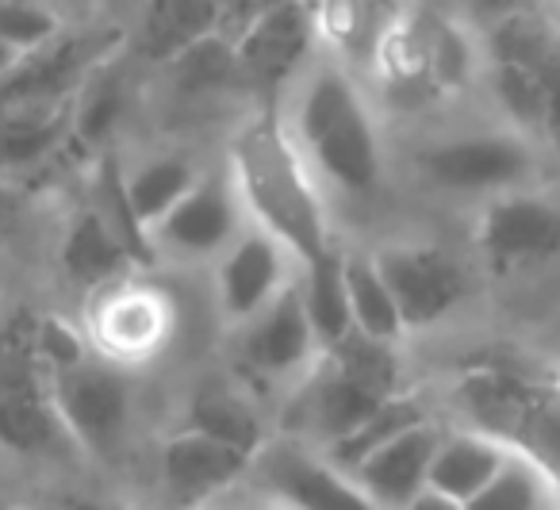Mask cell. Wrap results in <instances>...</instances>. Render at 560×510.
I'll return each instance as SVG.
<instances>
[{
    "label": "cell",
    "mask_w": 560,
    "mask_h": 510,
    "mask_svg": "<svg viewBox=\"0 0 560 510\" xmlns=\"http://www.w3.org/2000/svg\"><path fill=\"white\" fill-rule=\"evenodd\" d=\"M58 4H66V0H58Z\"/></svg>",
    "instance_id": "37"
},
{
    "label": "cell",
    "mask_w": 560,
    "mask_h": 510,
    "mask_svg": "<svg viewBox=\"0 0 560 510\" xmlns=\"http://www.w3.org/2000/svg\"><path fill=\"white\" fill-rule=\"evenodd\" d=\"M119 165H124L127 200H131L135 219L147 227V234L203 177V165L188 150H173V147L150 150V154L135 158V162L119 158Z\"/></svg>",
    "instance_id": "15"
},
{
    "label": "cell",
    "mask_w": 560,
    "mask_h": 510,
    "mask_svg": "<svg viewBox=\"0 0 560 510\" xmlns=\"http://www.w3.org/2000/svg\"><path fill=\"white\" fill-rule=\"evenodd\" d=\"M460 9H465L480 27H491V24H499V20L526 9V0H460Z\"/></svg>",
    "instance_id": "29"
},
{
    "label": "cell",
    "mask_w": 560,
    "mask_h": 510,
    "mask_svg": "<svg viewBox=\"0 0 560 510\" xmlns=\"http://www.w3.org/2000/svg\"><path fill=\"white\" fill-rule=\"evenodd\" d=\"M549 4H552V9H557V12H560V0H549Z\"/></svg>",
    "instance_id": "35"
},
{
    "label": "cell",
    "mask_w": 560,
    "mask_h": 510,
    "mask_svg": "<svg viewBox=\"0 0 560 510\" xmlns=\"http://www.w3.org/2000/svg\"><path fill=\"white\" fill-rule=\"evenodd\" d=\"M300 47H304V24H296L292 12H277V16H269L257 27L254 39H249V50L238 55V62L246 66V70L280 66V62H289V58H296Z\"/></svg>",
    "instance_id": "27"
},
{
    "label": "cell",
    "mask_w": 560,
    "mask_h": 510,
    "mask_svg": "<svg viewBox=\"0 0 560 510\" xmlns=\"http://www.w3.org/2000/svg\"><path fill=\"white\" fill-rule=\"evenodd\" d=\"M438 445H442V430L434 422H422L369 453L350 476L381 510H407L430 487V464Z\"/></svg>",
    "instance_id": "13"
},
{
    "label": "cell",
    "mask_w": 560,
    "mask_h": 510,
    "mask_svg": "<svg viewBox=\"0 0 560 510\" xmlns=\"http://www.w3.org/2000/svg\"><path fill=\"white\" fill-rule=\"evenodd\" d=\"M254 464V453L185 426L162 449V487L173 510H203Z\"/></svg>",
    "instance_id": "12"
},
{
    "label": "cell",
    "mask_w": 560,
    "mask_h": 510,
    "mask_svg": "<svg viewBox=\"0 0 560 510\" xmlns=\"http://www.w3.org/2000/svg\"><path fill=\"white\" fill-rule=\"evenodd\" d=\"M511 445L522 449L529 461L541 464L545 476L560 487V395L534 392V399H529Z\"/></svg>",
    "instance_id": "25"
},
{
    "label": "cell",
    "mask_w": 560,
    "mask_h": 510,
    "mask_svg": "<svg viewBox=\"0 0 560 510\" xmlns=\"http://www.w3.org/2000/svg\"><path fill=\"white\" fill-rule=\"evenodd\" d=\"M552 510H560V499H557V507H552Z\"/></svg>",
    "instance_id": "36"
},
{
    "label": "cell",
    "mask_w": 560,
    "mask_h": 510,
    "mask_svg": "<svg viewBox=\"0 0 560 510\" xmlns=\"http://www.w3.org/2000/svg\"><path fill=\"white\" fill-rule=\"evenodd\" d=\"M407 510H465V502H457V499H450V495H442V491H434V487H427V491H422L419 499H415Z\"/></svg>",
    "instance_id": "30"
},
{
    "label": "cell",
    "mask_w": 560,
    "mask_h": 510,
    "mask_svg": "<svg viewBox=\"0 0 560 510\" xmlns=\"http://www.w3.org/2000/svg\"><path fill=\"white\" fill-rule=\"evenodd\" d=\"M552 491H557V484L545 476L541 464L529 461L522 449H514L503 468L495 472V479L465 502V510H549L557 507Z\"/></svg>",
    "instance_id": "22"
},
{
    "label": "cell",
    "mask_w": 560,
    "mask_h": 510,
    "mask_svg": "<svg viewBox=\"0 0 560 510\" xmlns=\"http://www.w3.org/2000/svg\"><path fill=\"white\" fill-rule=\"evenodd\" d=\"M422 177L445 193H514L537 173V150L522 131L453 135L419 154Z\"/></svg>",
    "instance_id": "5"
},
{
    "label": "cell",
    "mask_w": 560,
    "mask_h": 510,
    "mask_svg": "<svg viewBox=\"0 0 560 510\" xmlns=\"http://www.w3.org/2000/svg\"><path fill=\"white\" fill-rule=\"evenodd\" d=\"M376 269L388 280L392 295L399 303L407 331H427L438 318H445L468 292L465 269L457 257L427 242H396L376 250Z\"/></svg>",
    "instance_id": "8"
},
{
    "label": "cell",
    "mask_w": 560,
    "mask_h": 510,
    "mask_svg": "<svg viewBox=\"0 0 560 510\" xmlns=\"http://www.w3.org/2000/svg\"><path fill=\"white\" fill-rule=\"evenodd\" d=\"M300 295H304L307 318H312L319 346L330 349L353 331V308H350V285H346V254L330 250L319 262L300 265Z\"/></svg>",
    "instance_id": "17"
},
{
    "label": "cell",
    "mask_w": 560,
    "mask_h": 510,
    "mask_svg": "<svg viewBox=\"0 0 560 510\" xmlns=\"http://www.w3.org/2000/svg\"><path fill=\"white\" fill-rule=\"evenodd\" d=\"M249 472L265 499L280 510H381L350 472L296 438L265 441Z\"/></svg>",
    "instance_id": "6"
},
{
    "label": "cell",
    "mask_w": 560,
    "mask_h": 510,
    "mask_svg": "<svg viewBox=\"0 0 560 510\" xmlns=\"http://www.w3.org/2000/svg\"><path fill=\"white\" fill-rule=\"evenodd\" d=\"M78 127V101L4 104L0 108V177L24 181L43 170Z\"/></svg>",
    "instance_id": "14"
},
{
    "label": "cell",
    "mask_w": 560,
    "mask_h": 510,
    "mask_svg": "<svg viewBox=\"0 0 560 510\" xmlns=\"http://www.w3.org/2000/svg\"><path fill=\"white\" fill-rule=\"evenodd\" d=\"M203 510H211V507H203ZM238 510H280V507H272V502H265V507H238Z\"/></svg>",
    "instance_id": "34"
},
{
    "label": "cell",
    "mask_w": 560,
    "mask_h": 510,
    "mask_svg": "<svg viewBox=\"0 0 560 510\" xmlns=\"http://www.w3.org/2000/svg\"><path fill=\"white\" fill-rule=\"evenodd\" d=\"M226 165L234 173L249 223L277 234L300 265L319 262L335 250L319 177L292 142L280 112H261L242 124L231 139Z\"/></svg>",
    "instance_id": "1"
},
{
    "label": "cell",
    "mask_w": 560,
    "mask_h": 510,
    "mask_svg": "<svg viewBox=\"0 0 560 510\" xmlns=\"http://www.w3.org/2000/svg\"><path fill=\"white\" fill-rule=\"evenodd\" d=\"M480 242L483 262L495 273H514L522 265L545 262L560 254V208L534 193H499L480 216Z\"/></svg>",
    "instance_id": "10"
},
{
    "label": "cell",
    "mask_w": 560,
    "mask_h": 510,
    "mask_svg": "<svg viewBox=\"0 0 560 510\" xmlns=\"http://www.w3.org/2000/svg\"><path fill=\"white\" fill-rule=\"evenodd\" d=\"M47 387L66 433H73L96 456L116 453L127 433L131 395L112 364L85 357V349H78L62 361H50Z\"/></svg>",
    "instance_id": "4"
},
{
    "label": "cell",
    "mask_w": 560,
    "mask_h": 510,
    "mask_svg": "<svg viewBox=\"0 0 560 510\" xmlns=\"http://www.w3.org/2000/svg\"><path fill=\"white\" fill-rule=\"evenodd\" d=\"M323 346L307 318L300 277L292 280L261 315L242 323V364L261 380H292L304 376L319 361Z\"/></svg>",
    "instance_id": "11"
},
{
    "label": "cell",
    "mask_w": 560,
    "mask_h": 510,
    "mask_svg": "<svg viewBox=\"0 0 560 510\" xmlns=\"http://www.w3.org/2000/svg\"><path fill=\"white\" fill-rule=\"evenodd\" d=\"M249 227L246 204L234 185L231 165L203 170V177L150 227V250L154 257L177 265L219 262Z\"/></svg>",
    "instance_id": "3"
},
{
    "label": "cell",
    "mask_w": 560,
    "mask_h": 510,
    "mask_svg": "<svg viewBox=\"0 0 560 510\" xmlns=\"http://www.w3.org/2000/svg\"><path fill=\"white\" fill-rule=\"evenodd\" d=\"M346 285H350V308L353 326L381 341H399L407 334L399 303L392 295L388 280L376 269V257L365 254H346Z\"/></svg>",
    "instance_id": "20"
},
{
    "label": "cell",
    "mask_w": 560,
    "mask_h": 510,
    "mask_svg": "<svg viewBox=\"0 0 560 510\" xmlns=\"http://www.w3.org/2000/svg\"><path fill=\"white\" fill-rule=\"evenodd\" d=\"M422 422H430V410L422 407V399L411 392H399V395H392V399H384L358 430L346 433L342 441H335V445L323 449V453H327L338 468L353 472L369 453H376V449L388 445L392 438H399V433L415 430V426H422Z\"/></svg>",
    "instance_id": "19"
},
{
    "label": "cell",
    "mask_w": 560,
    "mask_h": 510,
    "mask_svg": "<svg viewBox=\"0 0 560 510\" xmlns=\"http://www.w3.org/2000/svg\"><path fill=\"white\" fill-rule=\"evenodd\" d=\"M541 139L560 154V66L552 70L541 101Z\"/></svg>",
    "instance_id": "28"
},
{
    "label": "cell",
    "mask_w": 560,
    "mask_h": 510,
    "mask_svg": "<svg viewBox=\"0 0 560 510\" xmlns=\"http://www.w3.org/2000/svg\"><path fill=\"white\" fill-rule=\"evenodd\" d=\"M292 142L307 158L312 173L330 188L369 196L381 188L384 150L373 108L353 73L335 58L307 62L292 81L289 104L280 112Z\"/></svg>",
    "instance_id": "2"
},
{
    "label": "cell",
    "mask_w": 560,
    "mask_h": 510,
    "mask_svg": "<svg viewBox=\"0 0 560 510\" xmlns=\"http://www.w3.org/2000/svg\"><path fill=\"white\" fill-rule=\"evenodd\" d=\"M292 254L277 234H269L265 227L249 223L246 231L234 239V246L215 262V295L219 311L231 323H249L254 315H261L284 288L292 285Z\"/></svg>",
    "instance_id": "9"
},
{
    "label": "cell",
    "mask_w": 560,
    "mask_h": 510,
    "mask_svg": "<svg viewBox=\"0 0 560 510\" xmlns=\"http://www.w3.org/2000/svg\"><path fill=\"white\" fill-rule=\"evenodd\" d=\"M0 510H9V507H0Z\"/></svg>",
    "instance_id": "38"
},
{
    "label": "cell",
    "mask_w": 560,
    "mask_h": 510,
    "mask_svg": "<svg viewBox=\"0 0 560 510\" xmlns=\"http://www.w3.org/2000/svg\"><path fill=\"white\" fill-rule=\"evenodd\" d=\"M127 104V78L124 66H119L116 55H108L104 62H96V70L85 78L78 93V127L73 135L89 142H104L112 131H116L119 116H124Z\"/></svg>",
    "instance_id": "23"
},
{
    "label": "cell",
    "mask_w": 560,
    "mask_h": 510,
    "mask_svg": "<svg viewBox=\"0 0 560 510\" xmlns=\"http://www.w3.org/2000/svg\"><path fill=\"white\" fill-rule=\"evenodd\" d=\"M242 62L238 55L223 50L219 43H192L185 47L177 58L170 62V85L173 96H188V101H200V96H211L219 85H226L231 73H238Z\"/></svg>",
    "instance_id": "24"
},
{
    "label": "cell",
    "mask_w": 560,
    "mask_h": 510,
    "mask_svg": "<svg viewBox=\"0 0 560 510\" xmlns=\"http://www.w3.org/2000/svg\"><path fill=\"white\" fill-rule=\"evenodd\" d=\"M381 403L384 395L350 376L330 353H319V361L292 387V399L284 407V430L289 438L307 441L315 449H330L346 433L358 430Z\"/></svg>",
    "instance_id": "7"
},
{
    "label": "cell",
    "mask_w": 560,
    "mask_h": 510,
    "mask_svg": "<svg viewBox=\"0 0 560 510\" xmlns=\"http://www.w3.org/2000/svg\"><path fill=\"white\" fill-rule=\"evenodd\" d=\"M62 257H66L70 277L89 288L112 285V280H119V273L135 262V254L124 246V239H119L93 208H85L78 219H73L70 234H66Z\"/></svg>",
    "instance_id": "18"
},
{
    "label": "cell",
    "mask_w": 560,
    "mask_h": 510,
    "mask_svg": "<svg viewBox=\"0 0 560 510\" xmlns=\"http://www.w3.org/2000/svg\"><path fill=\"white\" fill-rule=\"evenodd\" d=\"M12 227V181L0 177V239L9 234Z\"/></svg>",
    "instance_id": "31"
},
{
    "label": "cell",
    "mask_w": 560,
    "mask_h": 510,
    "mask_svg": "<svg viewBox=\"0 0 560 510\" xmlns=\"http://www.w3.org/2000/svg\"><path fill=\"white\" fill-rule=\"evenodd\" d=\"M66 12L58 0H0V39L12 47L39 50L66 32Z\"/></svg>",
    "instance_id": "26"
},
{
    "label": "cell",
    "mask_w": 560,
    "mask_h": 510,
    "mask_svg": "<svg viewBox=\"0 0 560 510\" xmlns=\"http://www.w3.org/2000/svg\"><path fill=\"white\" fill-rule=\"evenodd\" d=\"M511 453L514 445H506L495 433H442V445H438L434 464H430V487L457 502H468L480 487H488L495 479V472L503 468Z\"/></svg>",
    "instance_id": "16"
},
{
    "label": "cell",
    "mask_w": 560,
    "mask_h": 510,
    "mask_svg": "<svg viewBox=\"0 0 560 510\" xmlns=\"http://www.w3.org/2000/svg\"><path fill=\"white\" fill-rule=\"evenodd\" d=\"M73 510H112V507H101V502H73Z\"/></svg>",
    "instance_id": "33"
},
{
    "label": "cell",
    "mask_w": 560,
    "mask_h": 510,
    "mask_svg": "<svg viewBox=\"0 0 560 510\" xmlns=\"http://www.w3.org/2000/svg\"><path fill=\"white\" fill-rule=\"evenodd\" d=\"M188 426L226 441V445L246 449V453H254V456L265 449L261 418H257V410L249 407L238 392H231V387H203L192 399V407H188Z\"/></svg>",
    "instance_id": "21"
},
{
    "label": "cell",
    "mask_w": 560,
    "mask_h": 510,
    "mask_svg": "<svg viewBox=\"0 0 560 510\" xmlns=\"http://www.w3.org/2000/svg\"><path fill=\"white\" fill-rule=\"evenodd\" d=\"M20 58H24V50L12 47L9 39H0V78H9V73L20 66Z\"/></svg>",
    "instance_id": "32"
}]
</instances>
